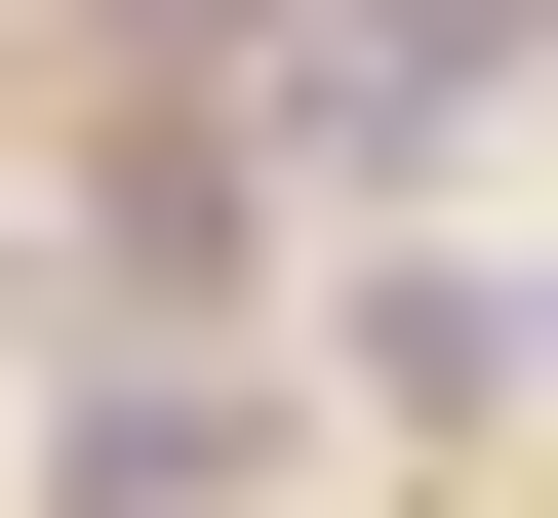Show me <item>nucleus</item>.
Wrapping results in <instances>:
<instances>
[{
    "label": "nucleus",
    "mask_w": 558,
    "mask_h": 518,
    "mask_svg": "<svg viewBox=\"0 0 558 518\" xmlns=\"http://www.w3.org/2000/svg\"><path fill=\"white\" fill-rule=\"evenodd\" d=\"M279 120H319V160H439V120H519V0H319Z\"/></svg>",
    "instance_id": "nucleus-1"
},
{
    "label": "nucleus",
    "mask_w": 558,
    "mask_h": 518,
    "mask_svg": "<svg viewBox=\"0 0 558 518\" xmlns=\"http://www.w3.org/2000/svg\"><path fill=\"white\" fill-rule=\"evenodd\" d=\"M360 359H399V399H558V279H478V240H399V279H360Z\"/></svg>",
    "instance_id": "nucleus-2"
}]
</instances>
